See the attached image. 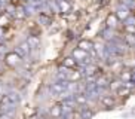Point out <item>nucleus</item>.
I'll return each instance as SVG.
<instances>
[{"label":"nucleus","instance_id":"f257e3e1","mask_svg":"<svg viewBox=\"0 0 135 119\" xmlns=\"http://www.w3.org/2000/svg\"><path fill=\"white\" fill-rule=\"evenodd\" d=\"M20 61H21V57L16 52H9L4 57V63L8 64V66H11V67H15L16 64H20Z\"/></svg>","mask_w":135,"mask_h":119},{"label":"nucleus","instance_id":"f03ea898","mask_svg":"<svg viewBox=\"0 0 135 119\" xmlns=\"http://www.w3.org/2000/svg\"><path fill=\"white\" fill-rule=\"evenodd\" d=\"M101 103L105 107H111V106H114V100H113V97H110V95H105V97L101 98Z\"/></svg>","mask_w":135,"mask_h":119},{"label":"nucleus","instance_id":"7ed1b4c3","mask_svg":"<svg viewBox=\"0 0 135 119\" xmlns=\"http://www.w3.org/2000/svg\"><path fill=\"white\" fill-rule=\"evenodd\" d=\"M64 67L74 68V67H76V59L71 58V57H67V58H64Z\"/></svg>","mask_w":135,"mask_h":119},{"label":"nucleus","instance_id":"20e7f679","mask_svg":"<svg viewBox=\"0 0 135 119\" xmlns=\"http://www.w3.org/2000/svg\"><path fill=\"white\" fill-rule=\"evenodd\" d=\"M52 116L54 118H58V116H61V107L60 106H54L52 107V110H51Z\"/></svg>","mask_w":135,"mask_h":119},{"label":"nucleus","instance_id":"39448f33","mask_svg":"<svg viewBox=\"0 0 135 119\" xmlns=\"http://www.w3.org/2000/svg\"><path fill=\"white\" fill-rule=\"evenodd\" d=\"M79 48L82 49V51H86V49L91 48V42H88V40H82V42L79 43Z\"/></svg>","mask_w":135,"mask_h":119},{"label":"nucleus","instance_id":"423d86ee","mask_svg":"<svg viewBox=\"0 0 135 119\" xmlns=\"http://www.w3.org/2000/svg\"><path fill=\"white\" fill-rule=\"evenodd\" d=\"M76 103L85 104V103H86V97H85L83 94H77V95H76Z\"/></svg>","mask_w":135,"mask_h":119},{"label":"nucleus","instance_id":"0eeeda50","mask_svg":"<svg viewBox=\"0 0 135 119\" xmlns=\"http://www.w3.org/2000/svg\"><path fill=\"white\" fill-rule=\"evenodd\" d=\"M129 92H131V89H129V88H126L125 85H123V88H122V86L119 88V91H117V94H119V95H128Z\"/></svg>","mask_w":135,"mask_h":119},{"label":"nucleus","instance_id":"6e6552de","mask_svg":"<svg viewBox=\"0 0 135 119\" xmlns=\"http://www.w3.org/2000/svg\"><path fill=\"white\" fill-rule=\"evenodd\" d=\"M64 88H65V85L64 83H56V85H54L52 86V89L55 92H61V91H64Z\"/></svg>","mask_w":135,"mask_h":119},{"label":"nucleus","instance_id":"1a4fd4ad","mask_svg":"<svg viewBox=\"0 0 135 119\" xmlns=\"http://www.w3.org/2000/svg\"><path fill=\"white\" fill-rule=\"evenodd\" d=\"M116 21H117V16H116V15H110L107 18V24H108V25H116Z\"/></svg>","mask_w":135,"mask_h":119},{"label":"nucleus","instance_id":"9d476101","mask_svg":"<svg viewBox=\"0 0 135 119\" xmlns=\"http://www.w3.org/2000/svg\"><path fill=\"white\" fill-rule=\"evenodd\" d=\"M8 22H9V18H8V16H0V27L8 25Z\"/></svg>","mask_w":135,"mask_h":119},{"label":"nucleus","instance_id":"9b49d317","mask_svg":"<svg viewBox=\"0 0 135 119\" xmlns=\"http://www.w3.org/2000/svg\"><path fill=\"white\" fill-rule=\"evenodd\" d=\"M79 79H80V73L79 71H74V73L70 75V80H79Z\"/></svg>","mask_w":135,"mask_h":119},{"label":"nucleus","instance_id":"f8f14e48","mask_svg":"<svg viewBox=\"0 0 135 119\" xmlns=\"http://www.w3.org/2000/svg\"><path fill=\"white\" fill-rule=\"evenodd\" d=\"M92 118V112H83L82 113V119H91Z\"/></svg>","mask_w":135,"mask_h":119},{"label":"nucleus","instance_id":"ddd939ff","mask_svg":"<svg viewBox=\"0 0 135 119\" xmlns=\"http://www.w3.org/2000/svg\"><path fill=\"white\" fill-rule=\"evenodd\" d=\"M61 9H62L64 12H67L68 9H70V4H68L67 2H62V3H61Z\"/></svg>","mask_w":135,"mask_h":119},{"label":"nucleus","instance_id":"4468645a","mask_svg":"<svg viewBox=\"0 0 135 119\" xmlns=\"http://www.w3.org/2000/svg\"><path fill=\"white\" fill-rule=\"evenodd\" d=\"M85 55H86V54H85L83 51H76L74 52V57H79V58H83Z\"/></svg>","mask_w":135,"mask_h":119},{"label":"nucleus","instance_id":"2eb2a0df","mask_svg":"<svg viewBox=\"0 0 135 119\" xmlns=\"http://www.w3.org/2000/svg\"><path fill=\"white\" fill-rule=\"evenodd\" d=\"M126 30H128L129 33H132V31H134V27H132V25H128V27H126Z\"/></svg>","mask_w":135,"mask_h":119},{"label":"nucleus","instance_id":"dca6fc26","mask_svg":"<svg viewBox=\"0 0 135 119\" xmlns=\"http://www.w3.org/2000/svg\"><path fill=\"white\" fill-rule=\"evenodd\" d=\"M0 118H2V110H0Z\"/></svg>","mask_w":135,"mask_h":119}]
</instances>
